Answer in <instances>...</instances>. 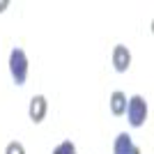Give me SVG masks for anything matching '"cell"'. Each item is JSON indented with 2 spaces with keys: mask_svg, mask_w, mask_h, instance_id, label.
I'll return each instance as SVG.
<instances>
[{
  "mask_svg": "<svg viewBox=\"0 0 154 154\" xmlns=\"http://www.w3.org/2000/svg\"><path fill=\"white\" fill-rule=\"evenodd\" d=\"M9 74H12V81L16 85H26L28 74H30V62H28V55L23 48H12V53H9Z\"/></svg>",
  "mask_w": 154,
  "mask_h": 154,
  "instance_id": "1",
  "label": "cell"
},
{
  "mask_svg": "<svg viewBox=\"0 0 154 154\" xmlns=\"http://www.w3.org/2000/svg\"><path fill=\"white\" fill-rule=\"evenodd\" d=\"M127 120L129 124L134 129L143 127V124L147 122V115H149V108H147V101H145V97L140 94H134V97H129L127 99Z\"/></svg>",
  "mask_w": 154,
  "mask_h": 154,
  "instance_id": "2",
  "label": "cell"
},
{
  "mask_svg": "<svg viewBox=\"0 0 154 154\" xmlns=\"http://www.w3.org/2000/svg\"><path fill=\"white\" fill-rule=\"evenodd\" d=\"M113 154H143L140 147L131 140V136L127 131L115 136V140H113Z\"/></svg>",
  "mask_w": 154,
  "mask_h": 154,
  "instance_id": "5",
  "label": "cell"
},
{
  "mask_svg": "<svg viewBox=\"0 0 154 154\" xmlns=\"http://www.w3.org/2000/svg\"><path fill=\"white\" fill-rule=\"evenodd\" d=\"M5 154H26V147H23L19 140H12V143L5 147Z\"/></svg>",
  "mask_w": 154,
  "mask_h": 154,
  "instance_id": "8",
  "label": "cell"
},
{
  "mask_svg": "<svg viewBox=\"0 0 154 154\" xmlns=\"http://www.w3.org/2000/svg\"><path fill=\"white\" fill-rule=\"evenodd\" d=\"M110 62H113V69L117 74H124L131 67V51L124 44H115L113 46V53H110Z\"/></svg>",
  "mask_w": 154,
  "mask_h": 154,
  "instance_id": "3",
  "label": "cell"
},
{
  "mask_svg": "<svg viewBox=\"0 0 154 154\" xmlns=\"http://www.w3.org/2000/svg\"><path fill=\"white\" fill-rule=\"evenodd\" d=\"M108 106H110V113H113L115 117H122L124 113H127V94L120 92V90H115L113 94H110Z\"/></svg>",
  "mask_w": 154,
  "mask_h": 154,
  "instance_id": "6",
  "label": "cell"
},
{
  "mask_svg": "<svg viewBox=\"0 0 154 154\" xmlns=\"http://www.w3.org/2000/svg\"><path fill=\"white\" fill-rule=\"evenodd\" d=\"M7 7H9V0H0V14H2V12H5V9H7Z\"/></svg>",
  "mask_w": 154,
  "mask_h": 154,
  "instance_id": "9",
  "label": "cell"
},
{
  "mask_svg": "<svg viewBox=\"0 0 154 154\" xmlns=\"http://www.w3.org/2000/svg\"><path fill=\"white\" fill-rule=\"evenodd\" d=\"M53 154H76V145L71 140H62L60 145L53 147Z\"/></svg>",
  "mask_w": 154,
  "mask_h": 154,
  "instance_id": "7",
  "label": "cell"
},
{
  "mask_svg": "<svg viewBox=\"0 0 154 154\" xmlns=\"http://www.w3.org/2000/svg\"><path fill=\"white\" fill-rule=\"evenodd\" d=\"M46 113H48V99L44 94H35L30 99V106H28V115L35 124H42L44 122Z\"/></svg>",
  "mask_w": 154,
  "mask_h": 154,
  "instance_id": "4",
  "label": "cell"
}]
</instances>
